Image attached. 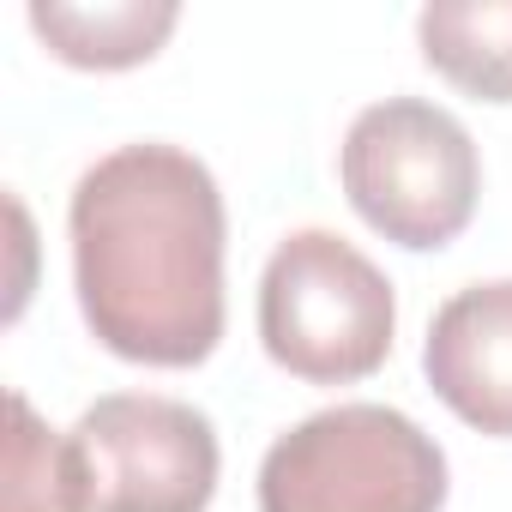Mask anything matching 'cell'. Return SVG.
<instances>
[{
    "mask_svg": "<svg viewBox=\"0 0 512 512\" xmlns=\"http://www.w3.org/2000/svg\"><path fill=\"white\" fill-rule=\"evenodd\" d=\"M13 410V446H7V512H79L73 452L67 434L43 428L25 392L7 398Z\"/></svg>",
    "mask_w": 512,
    "mask_h": 512,
    "instance_id": "obj_9",
    "label": "cell"
},
{
    "mask_svg": "<svg viewBox=\"0 0 512 512\" xmlns=\"http://www.w3.org/2000/svg\"><path fill=\"white\" fill-rule=\"evenodd\" d=\"M67 452L79 512H205L217 494V434L181 398L109 392L73 422Z\"/></svg>",
    "mask_w": 512,
    "mask_h": 512,
    "instance_id": "obj_5",
    "label": "cell"
},
{
    "mask_svg": "<svg viewBox=\"0 0 512 512\" xmlns=\"http://www.w3.org/2000/svg\"><path fill=\"white\" fill-rule=\"evenodd\" d=\"M392 284L332 229L278 241L260 278V344L308 386H356L392 356Z\"/></svg>",
    "mask_w": 512,
    "mask_h": 512,
    "instance_id": "obj_2",
    "label": "cell"
},
{
    "mask_svg": "<svg viewBox=\"0 0 512 512\" xmlns=\"http://www.w3.org/2000/svg\"><path fill=\"white\" fill-rule=\"evenodd\" d=\"M422 61L476 103H512V0L428 7L416 19Z\"/></svg>",
    "mask_w": 512,
    "mask_h": 512,
    "instance_id": "obj_7",
    "label": "cell"
},
{
    "mask_svg": "<svg viewBox=\"0 0 512 512\" xmlns=\"http://www.w3.org/2000/svg\"><path fill=\"white\" fill-rule=\"evenodd\" d=\"M446 452L392 404H338L272 440L260 512H440Z\"/></svg>",
    "mask_w": 512,
    "mask_h": 512,
    "instance_id": "obj_3",
    "label": "cell"
},
{
    "mask_svg": "<svg viewBox=\"0 0 512 512\" xmlns=\"http://www.w3.org/2000/svg\"><path fill=\"white\" fill-rule=\"evenodd\" d=\"M73 284L103 350L193 368L223 338V193L181 145L97 157L67 205Z\"/></svg>",
    "mask_w": 512,
    "mask_h": 512,
    "instance_id": "obj_1",
    "label": "cell"
},
{
    "mask_svg": "<svg viewBox=\"0 0 512 512\" xmlns=\"http://www.w3.org/2000/svg\"><path fill=\"white\" fill-rule=\"evenodd\" d=\"M175 7H139V0H115V7H31L37 37L67 61V67H97V73H121L139 67L163 49V37L175 31Z\"/></svg>",
    "mask_w": 512,
    "mask_h": 512,
    "instance_id": "obj_8",
    "label": "cell"
},
{
    "mask_svg": "<svg viewBox=\"0 0 512 512\" xmlns=\"http://www.w3.org/2000/svg\"><path fill=\"white\" fill-rule=\"evenodd\" d=\"M344 193L368 229L428 253L464 235L482 193V163L458 115L422 97H386L350 121L344 139Z\"/></svg>",
    "mask_w": 512,
    "mask_h": 512,
    "instance_id": "obj_4",
    "label": "cell"
},
{
    "mask_svg": "<svg viewBox=\"0 0 512 512\" xmlns=\"http://www.w3.org/2000/svg\"><path fill=\"white\" fill-rule=\"evenodd\" d=\"M422 368L458 422L512 440V278L458 290L428 326Z\"/></svg>",
    "mask_w": 512,
    "mask_h": 512,
    "instance_id": "obj_6",
    "label": "cell"
}]
</instances>
